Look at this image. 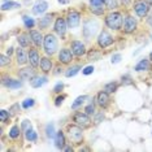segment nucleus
Here are the masks:
<instances>
[{
  "instance_id": "obj_40",
  "label": "nucleus",
  "mask_w": 152,
  "mask_h": 152,
  "mask_svg": "<svg viewBox=\"0 0 152 152\" xmlns=\"http://www.w3.org/2000/svg\"><path fill=\"white\" fill-rule=\"evenodd\" d=\"M94 112H95V107H94V104H90V105L86 107L85 113H87V115H92Z\"/></svg>"
},
{
  "instance_id": "obj_4",
  "label": "nucleus",
  "mask_w": 152,
  "mask_h": 152,
  "mask_svg": "<svg viewBox=\"0 0 152 152\" xmlns=\"http://www.w3.org/2000/svg\"><path fill=\"white\" fill-rule=\"evenodd\" d=\"M134 11L139 17H146L150 12V3L146 0H137L134 3Z\"/></svg>"
},
{
  "instance_id": "obj_8",
  "label": "nucleus",
  "mask_w": 152,
  "mask_h": 152,
  "mask_svg": "<svg viewBox=\"0 0 152 152\" xmlns=\"http://www.w3.org/2000/svg\"><path fill=\"white\" fill-rule=\"evenodd\" d=\"M72 52H73V55L74 56H77V57L83 56V55L86 53L85 44L82 42H79V40H74V42H72Z\"/></svg>"
},
{
  "instance_id": "obj_11",
  "label": "nucleus",
  "mask_w": 152,
  "mask_h": 152,
  "mask_svg": "<svg viewBox=\"0 0 152 152\" xmlns=\"http://www.w3.org/2000/svg\"><path fill=\"white\" fill-rule=\"evenodd\" d=\"M66 26L68 23L64 18H57L56 22H55V33L60 37H64L65 33H66Z\"/></svg>"
},
{
  "instance_id": "obj_48",
  "label": "nucleus",
  "mask_w": 152,
  "mask_h": 152,
  "mask_svg": "<svg viewBox=\"0 0 152 152\" xmlns=\"http://www.w3.org/2000/svg\"><path fill=\"white\" fill-rule=\"evenodd\" d=\"M64 99H65V96H58V98L56 99V102H55V105L58 107V105L61 104V103H63V100H64Z\"/></svg>"
},
{
  "instance_id": "obj_3",
  "label": "nucleus",
  "mask_w": 152,
  "mask_h": 152,
  "mask_svg": "<svg viewBox=\"0 0 152 152\" xmlns=\"http://www.w3.org/2000/svg\"><path fill=\"white\" fill-rule=\"evenodd\" d=\"M68 135H69V139L75 144H79L82 142V139H83V134H82L81 126H77V125L68 126Z\"/></svg>"
},
{
  "instance_id": "obj_52",
  "label": "nucleus",
  "mask_w": 152,
  "mask_h": 152,
  "mask_svg": "<svg viewBox=\"0 0 152 152\" xmlns=\"http://www.w3.org/2000/svg\"><path fill=\"white\" fill-rule=\"evenodd\" d=\"M63 150L64 151H73V148H72V147H64Z\"/></svg>"
},
{
  "instance_id": "obj_6",
  "label": "nucleus",
  "mask_w": 152,
  "mask_h": 152,
  "mask_svg": "<svg viewBox=\"0 0 152 152\" xmlns=\"http://www.w3.org/2000/svg\"><path fill=\"white\" fill-rule=\"evenodd\" d=\"M113 43V38L110 37L109 33L107 31H102L99 34L98 37V44L100 48H107L108 46H110V44Z\"/></svg>"
},
{
  "instance_id": "obj_38",
  "label": "nucleus",
  "mask_w": 152,
  "mask_h": 152,
  "mask_svg": "<svg viewBox=\"0 0 152 152\" xmlns=\"http://www.w3.org/2000/svg\"><path fill=\"white\" fill-rule=\"evenodd\" d=\"M33 105H34V99H26V100H23V103H22V107L25 109L31 108Z\"/></svg>"
},
{
  "instance_id": "obj_7",
  "label": "nucleus",
  "mask_w": 152,
  "mask_h": 152,
  "mask_svg": "<svg viewBox=\"0 0 152 152\" xmlns=\"http://www.w3.org/2000/svg\"><path fill=\"white\" fill-rule=\"evenodd\" d=\"M79 21H81V15L75 11H72L68 13V17H66V23L69 27H77L79 25Z\"/></svg>"
},
{
  "instance_id": "obj_49",
  "label": "nucleus",
  "mask_w": 152,
  "mask_h": 152,
  "mask_svg": "<svg viewBox=\"0 0 152 152\" xmlns=\"http://www.w3.org/2000/svg\"><path fill=\"white\" fill-rule=\"evenodd\" d=\"M125 81V83H130V77L129 75H125V77H122V82Z\"/></svg>"
},
{
  "instance_id": "obj_32",
  "label": "nucleus",
  "mask_w": 152,
  "mask_h": 152,
  "mask_svg": "<svg viewBox=\"0 0 152 152\" xmlns=\"http://www.w3.org/2000/svg\"><path fill=\"white\" fill-rule=\"evenodd\" d=\"M116 90H117V83H115V82H110V83H107L104 86V91L108 92V94H112Z\"/></svg>"
},
{
  "instance_id": "obj_50",
  "label": "nucleus",
  "mask_w": 152,
  "mask_h": 152,
  "mask_svg": "<svg viewBox=\"0 0 152 152\" xmlns=\"http://www.w3.org/2000/svg\"><path fill=\"white\" fill-rule=\"evenodd\" d=\"M58 3H60V4H69V3H70V0H57Z\"/></svg>"
},
{
  "instance_id": "obj_51",
  "label": "nucleus",
  "mask_w": 152,
  "mask_h": 152,
  "mask_svg": "<svg viewBox=\"0 0 152 152\" xmlns=\"http://www.w3.org/2000/svg\"><path fill=\"white\" fill-rule=\"evenodd\" d=\"M121 1H122V4L124 5H130V3H131V0H121Z\"/></svg>"
},
{
  "instance_id": "obj_37",
  "label": "nucleus",
  "mask_w": 152,
  "mask_h": 152,
  "mask_svg": "<svg viewBox=\"0 0 152 152\" xmlns=\"http://www.w3.org/2000/svg\"><path fill=\"white\" fill-rule=\"evenodd\" d=\"M7 120H9V112H7L5 109H1L0 110V121L5 122Z\"/></svg>"
},
{
  "instance_id": "obj_27",
  "label": "nucleus",
  "mask_w": 152,
  "mask_h": 152,
  "mask_svg": "<svg viewBox=\"0 0 152 152\" xmlns=\"http://www.w3.org/2000/svg\"><path fill=\"white\" fill-rule=\"evenodd\" d=\"M104 7L105 4H102V5H91V12L96 16H102L104 13Z\"/></svg>"
},
{
  "instance_id": "obj_1",
  "label": "nucleus",
  "mask_w": 152,
  "mask_h": 152,
  "mask_svg": "<svg viewBox=\"0 0 152 152\" xmlns=\"http://www.w3.org/2000/svg\"><path fill=\"white\" fill-rule=\"evenodd\" d=\"M105 23L109 29L120 30L121 26H122V16H121V13H118V12L109 13V15L105 17Z\"/></svg>"
},
{
  "instance_id": "obj_41",
  "label": "nucleus",
  "mask_w": 152,
  "mask_h": 152,
  "mask_svg": "<svg viewBox=\"0 0 152 152\" xmlns=\"http://www.w3.org/2000/svg\"><path fill=\"white\" fill-rule=\"evenodd\" d=\"M63 88H64V85L63 83H57L56 86H55V88H53V92H56V94H60V92L63 91Z\"/></svg>"
},
{
  "instance_id": "obj_5",
  "label": "nucleus",
  "mask_w": 152,
  "mask_h": 152,
  "mask_svg": "<svg viewBox=\"0 0 152 152\" xmlns=\"http://www.w3.org/2000/svg\"><path fill=\"white\" fill-rule=\"evenodd\" d=\"M73 121L77 124L78 126L83 127V129H86V127H90V125H91V120H90V117H88L87 113H82V112L75 113L74 117H73Z\"/></svg>"
},
{
  "instance_id": "obj_2",
  "label": "nucleus",
  "mask_w": 152,
  "mask_h": 152,
  "mask_svg": "<svg viewBox=\"0 0 152 152\" xmlns=\"http://www.w3.org/2000/svg\"><path fill=\"white\" fill-rule=\"evenodd\" d=\"M43 46H44V51H46L47 55H52L57 51V39L53 34H47L44 37V42H43Z\"/></svg>"
},
{
  "instance_id": "obj_14",
  "label": "nucleus",
  "mask_w": 152,
  "mask_h": 152,
  "mask_svg": "<svg viewBox=\"0 0 152 152\" xmlns=\"http://www.w3.org/2000/svg\"><path fill=\"white\" fill-rule=\"evenodd\" d=\"M96 102H98V105L102 107V108H105L109 103V94L105 91H100L98 95H96Z\"/></svg>"
},
{
  "instance_id": "obj_16",
  "label": "nucleus",
  "mask_w": 152,
  "mask_h": 152,
  "mask_svg": "<svg viewBox=\"0 0 152 152\" xmlns=\"http://www.w3.org/2000/svg\"><path fill=\"white\" fill-rule=\"evenodd\" d=\"M3 85H4L5 87L12 88V90L22 87V82L17 81V79H13V78H3Z\"/></svg>"
},
{
  "instance_id": "obj_9",
  "label": "nucleus",
  "mask_w": 152,
  "mask_h": 152,
  "mask_svg": "<svg viewBox=\"0 0 152 152\" xmlns=\"http://www.w3.org/2000/svg\"><path fill=\"white\" fill-rule=\"evenodd\" d=\"M73 60V52L68 48H63V50L58 52V61L61 64H69Z\"/></svg>"
},
{
  "instance_id": "obj_45",
  "label": "nucleus",
  "mask_w": 152,
  "mask_h": 152,
  "mask_svg": "<svg viewBox=\"0 0 152 152\" xmlns=\"http://www.w3.org/2000/svg\"><path fill=\"white\" fill-rule=\"evenodd\" d=\"M103 118H104V115H103V112H102V113H99V115H96L94 122L95 124H100V121H102Z\"/></svg>"
},
{
  "instance_id": "obj_36",
  "label": "nucleus",
  "mask_w": 152,
  "mask_h": 152,
  "mask_svg": "<svg viewBox=\"0 0 152 152\" xmlns=\"http://www.w3.org/2000/svg\"><path fill=\"white\" fill-rule=\"evenodd\" d=\"M87 57H88V60H98V58L100 57V53L98 52V51H95V50H91L88 52Z\"/></svg>"
},
{
  "instance_id": "obj_44",
  "label": "nucleus",
  "mask_w": 152,
  "mask_h": 152,
  "mask_svg": "<svg viewBox=\"0 0 152 152\" xmlns=\"http://www.w3.org/2000/svg\"><path fill=\"white\" fill-rule=\"evenodd\" d=\"M120 60H121V55H120V53L113 55V56H112V64H117V63H120Z\"/></svg>"
},
{
  "instance_id": "obj_28",
  "label": "nucleus",
  "mask_w": 152,
  "mask_h": 152,
  "mask_svg": "<svg viewBox=\"0 0 152 152\" xmlns=\"http://www.w3.org/2000/svg\"><path fill=\"white\" fill-rule=\"evenodd\" d=\"M79 69H81V66L79 65H75V66H72V68H69L66 72H65V75H66L68 78H70V77H73V75H75L79 72Z\"/></svg>"
},
{
  "instance_id": "obj_10",
  "label": "nucleus",
  "mask_w": 152,
  "mask_h": 152,
  "mask_svg": "<svg viewBox=\"0 0 152 152\" xmlns=\"http://www.w3.org/2000/svg\"><path fill=\"white\" fill-rule=\"evenodd\" d=\"M135 29H137L135 18L131 17V16H127L125 18V21H124V31H125L126 34H130V33H133Z\"/></svg>"
},
{
  "instance_id": "obj_59",
  "label": "nucleus",
  "mask_w": 152,
  "mask_h": 152,
  "mask_svg": "<svg viewBox=\"0 0 152 152\" xmlns=\"http://www.w3.org/2000/svg\"><path fill=\"white\" fill-rule=\"evenodd\" d=\"M151 39H152V37H151Z\"/></svg>"
},
{
  "instance_id": "obj_46",
  "label": "nucleus",
  "mask_w": 152,
  "mask_h": 152,
  "mask_svg": "<svg viewBox=\"0 0 152 152\" xmlns=\"http://www.w3.org/2000/svg\"><path fill=\"white\" fill-rule=\"evenodd\" d=\"M29 127H31V124H30L27 120H25V121L22 122V129H23V130H27Z\"/></svg>"
},
{
  "instance_id": "obj_34",
  "label": "nucleus",
  "mask_w": 152,
  "mask_h": 152,
  "mask_svg": "<svg viewBox=\"0 0 152 152\" xmlns=\"http://www.w3.org/2000/svg\"><path fill=\"white\" fill-rule=\"evenodd\" d=\"M18 135H20V127L17 125L12 126L11 131H9V137L13 138V139H16V138H18Z\"/></svg>"
},
{
  "instance_id": "obj_56",
  "label": "nucleus",
  "mask_w": 152,
  "mask_h": 152,
  "mask_svg": "<svg viewBox=\"0 0 152 152\" xmlns=\"http://www.w3.org/2000/svg\"><path fill=\"white\" fill-rule=\"evenodd\" d=\"M150 60H151V61H152V52H151V53H150Z\"/></svg>"
},
{
  "instance_id": "obj_20",
  "label": "nucleus",
  "mask_w": 152,
  "mask_h": 152,
  "mask_svg": "<svg viewBox=\"0 0 152 152\" xmlns=\"http://www.w3.org/2000/svg\"><path fill=\"white\" fill-rule=\"evenodd\" d=\"M16 55H17V63H18V65H25L29 61V55H26V52L22 48H18L16 51Z\"/></svg>"
},
{
  "instance_id": "obj_39",
  "label": "nucleus",
  "mask_w": 152,
  "mask_h": 152,
  "mask_svg": "<svg viewBox=\"0 0 152 152\" xmlns=\"http://www.w3.org/2000/svg\"><path fill=\"white\" fill-rule=\"evenodd\" d=\"M9 63H11V57L5 56V55H1V56H0V64H1V66H5V65L9 64Z\"/></svg>"
},
{
  "instance_id": "obj_13",
  "label": "nucleus",
  "mask_w": 152,
  "mask_h": 152,
  "mask_svg": "<svg viewBox=\"0 0 152 152\" xmlns=\"http://www.w3.org/2000/svg\"><path fill=\"white\" fill-rule=\"evenodd\" d=\"M48 9V4L44 0H38V1L34 4L33 7V13L34 15H42Z\"/></svg>"
},
{
  "instance_id": "obj_12",
  "label": "nucleus",
  "mask_w": 152,
  "mask_h": 152,
  "mask_svg": "<svg viewBox=\"0 0 152 152\" xmlns=\"http://www.w3.org/2000/svg\"><path fill=\"white\" fill-rule=\"evenodd\" d=\"M90 25H91V22L87 21L85 23V27H83V34H85L86 38H91L96 33V29L99 27V25H98V22L96 21L92 22V26H90Z\"/></svg>"
},
{
  "instance_id": "obj_19",
  "label": "nucleus",
  "mask_w": 152,
  "mask_h": 152,
  "mask_svg": "<svg viewBox=\"0 0 152 152\" xmlns=\"http://www.w3.org/2000/svg\"><path fill=\"white\" fill-rule=\"evenodd\" d=\"M30 38H31V42L35 44L37 47H40L44 42L42 34H40L39 31H35V30H31V31H30Z\"/></svg>"
},
{
  "instance_id": "obj_33",
  "label": "nucleus",
  "mask_w": 152,
  "mask_h": 152,
  "mask_svg": "<svg viewBox=\"0 0 152 152\" xmlns=\"http://www.w3.org/2000/svg\"><path fill=\"white\" fill-rule=\"evenodd\" d=\"M86 99H87V96H86V95H83V96H79V98H77V99H75V102L73 103V104H72V108H73V109H77L79 105H82V103H83Z\"/></svg>"
},
{
  "instance_id": "obj_24",
  "label": "nucleus",
  "mask_w": 152,
  "mask_h": 152,
  "mask_svg": "<svg viewBox=\"0 0 152 152\" xmlns=\"http://www.w3.org/2000/svg\"><path fill=\"white\" fill-rule=\"evenodd\" d=\"M135 69L137 72H143V70H148L150 69V63H148L147 58H143V60H140L139 63L135 65Z\"/></svg>"
},
{
  "instance_id": "obj_53",
  "label": "nucleus",
  "mask_w": 152,
  "mask_h": 152,
  "mask_svg": "<svg viewBox=\"0 0 152 152\" xmlns=\"http://www.w3.org/2000/svg\"><path fill=\"white\" fill-rule=\"evenodd\" d=\"M7 52H8V55H11L12 52H13V48L11 47V48H8V51H7Z\"/></svg>"
},
{
  "instance_id": "obj_43",
  "label": "nucleus",
  "mask_w": 152,
  "mask_h": 152,
  "mask_svg": "<svg viewBox=\"0 0 152 152\" xmlns=\"http://www.w3.org/2000/svg\"><path fill=\"white\" fill-rule=\"evenodd\" d=\"M105 0H90V5H102Z\"/></svg>"
},
{
  "instance_id": "obj_31",
  "label": "nucleus",
  "mask_w": 152,
  "mask_h": 152,
  "mask_svg": "<svg viewBox=\"0 0 152 152\" xmlns=\"http://www.w3.org/2000/svg\"><path fill=\"white\" fill-rule=\"evenodd\" d=\"M22 20H23V22H25V26L27 27V29H33L34 25H35V21L29 16H23Z\"/></svg>"
},
{
  "instance_id": "obj_35",
  "label": "nucleus",
  "mask_w": 152,
  "mask_h": 152,
  "mask_svg": "<svg viewBox=\"0 0 152 152\" xmlns=\"http://www.w3.org/2000/svg\"><path fill=\"white\" fill-rule=\"evenodd\" d=\"M104 4H105L107 9H110V11H112V9L117 8V0H105Z\"/></svg>"
},
{
  "instance_id": "obj_29",
  "label": "nucleus",
  "mask_w": 152,
  "mask_h": 152,
  "mask_svg": "<svg viewBox=\"0 0 152 152\" xmlns=\"http://www.w3.org/2000/svg\"><path fill=\"white\" fill-rule=\"evenodd\" d=\"M15 8H20V4L18 3H13V1H7L1 5V9L3 11H8V9H15Z\"/></svg>"
},
{
  "instance_id": "obj_58",
  "label": "nucleus",
  "mask_w": 152,
  "mask_h": 152,
  "mask_svg": "<svg viewBox=\"0 0 152 152\" xmlns=\"http://www.w3.org/2000/svg\"><path fill=\"white\" fill-rule=\"evenodd\" d=\"M150 1H151V3H152V0H150Z\"/></svg>"
},
{
  "instance_id": "obj_42",
  "label": "nucleus",
  "mask_w": 152,
  "mask_h": 152,
  "mask_svg": "<svg viewBox=\"0 0 152 152\" xmlns=\"http://www.w3.org/2000/svg\"><path fill=\"white\" fill-rule=\"evenodd\" d=\"M92 72H94V66H86L83 70H82V73L85 75H88V74H91Z\"/></svg>"
},
{
  "instance_id": "obj_18",
  "label": "nucleus",
  "mask_w": 152,
  "mask_h": 152,
  "mask_svg": "<svg viewBox=\"0 0 152 152\" xmlns=\"http://www.w3.org/2000/svg\"><path fill=\"white\" fill-rule=\"evenodd\" d=\"M44 83H47V77H39V75H34V77L30 79V85L34 88H39L42 87Z\"/></svg>"
},
{
  "instance_id": "obj_21",
  "label": "nucleus",
  "mask_w": 152,
  "mask_h": 152,
  "mask_svg": "<svg viewBox=\"0 0 152 152\" xmlns=\"http://www.w3.org/2000/svg\"><path fill=\"white\" fill-rule=\"evenodd\" d=\"M40 69L43 70V73H50L51 72V69H52V61L50 60L48 57H43V58H40Z\"/></svg>"
},
{
  "instance_id": "obj_22",
  "label": "nucleus",
  "mask_w": 152,
  "mask_h": 152,
  "mask_svg": "<svg viewBox=\"0 0 152 152\" xmlns=\"http://www.w3.org/2000/svg\"><path fill=\"white\" fill-rule=\"evenodd\" d=\"M55 144H56L57 148H64L65 146V135L63 131H58V133L56 134V137H55Z\"/></svg>"
},
{
  "instance_id": "obj_57",
  "label": "nucleus",
  "mask_w": 152,
  "mask_h": 152,
  "mask_svg": "<svg viewBox=\"0 0 152 152\" xmlns=\"http://www.w3.org/2000/svg\"><path fill=\"white\" fill-rule=\"evenodd\" d=\"M4 1H11V0H4Z\"/></svg>"
},
{
  "instance_id": "obj_17",
  "label": "nucleus",
  "mask_w": 152,
  "mask_h": 152,
  "mask_svg": "<svg viewBox=\"0 0 152 152\" xmlns=\"http://www.w3.org/2000/svg\"><path fill=\"white\" fill-rule=\"evenodd\" d=\"M18 75H20V79H22V81H30L34 77V69L23 68L18 72Z\"/></svg>"
},
{
  "instance_id": "obj_30",
  "label": "nucleus",
  "mask_w": 152,
  "mask_h": 152,
  "mask_svg": "<svg viewBox=\"0 0 152 152\" xmlns=\"http://www.w3.org/2000/svg\"><path fill=\"white\" fill-rule=\"evenodd\" d=\"M46 135L48 138H55L56 137V134H55V126L53 124H48L46 126Z\"/></svg>"
},
{
  "instance_id": "obj_26",
  "label": "nucleus",
  "mask_w": 152,
  "mask_h": 152,
  "mask_svg": "<svg viewBox=\"0 0 152 152\" xmlns=\"http://www.w3.org/2000/svg\"><path fill=\"white\" fill-rule=\"evenodd\" d=\"M18 43L21 47H29L30 46V39L27 37V34H21L18 37Z\"/></svg>"
},
{
  "instance_id": "obj_23",
  "label": "nucleus",
  "mask_w": 152,
  "mask_h": 152,
  "mask_svg": "<svg viewBox=\"0 0 152 152\" xmlns=\"http://www.w3.org/2000/svg\"><path fill=\"white\" fill-rule=\"evenodd\" d=\"M52 18L53 17L51 15H47V16H44L43 18H40L39 20V29H47V27L51 25V22H52Z\"/></svg>"
},
{
  "instance_id": "obj_25",
  "label": "nucleus",
  "mask_w": 152,
  "mask_h": 152,
  "mask_svg": "<svg viewBox=\"0 0 152 152\" xmlns=\"http://www.w3.org/2000/svg\"><path fill=\"white\" fill-rule=\"evenodd\" d=\"M25 138L27 140H30V142H37L38 135H37V133L31 129V127H29L27 130H25Z\"/></svg>"
},
{
  "instance_id": "obj_15",
  "label": "nucleus",
  "mask_w": 152,
  "mask_h": 152,
  "mask_svg": "<svg viewBox=\"0 0 152 152\" xmlns=\"http://www.w3.org/2000/svg\"><path fill=\"white\" fill-rule=\"evenodd\" d=\"M29 63L33 68H37L38 65L40 64V58H39V53L35 48H31L29 51Z\"/></svg>"
},
{
  "instance_id": "obj_47",
  "label": "nucleus",
  "mask_w": 152,
  "mask_h": 152,
  "mask_svg": "<svg viewBox=\"0 0 152 152\" xmlns=\"http://www.w3.org/2000/svg\"><path fill=\"white\" fill-rule=\"evenodd\" d=\"M17 108H20V104H15V105H12L11 107V109H9V112H11V115H16V110H17Z\"/></svg>"
},
{
  "instance_id": "obj_54",
  "label": "nucleus",
  "mask_w": 152,
  "mask_h": 152,
  "mask_svg": "<svg viewBox=\"0 0 152 152\" xmlns=\"http://www.w3.org/2000/svg\"><path fill=\"white\" fill-rule=\"evenodd\" d=\"M60 73V68H56V72H55V74H58Z\"/></svg>"
},
{
  "instance_id": "obj_55",
  "label": "nucleus",
  "mask_w": 152,
  "mask_h": 152,
  "mask_svg": "<svg viewBox=\"0 0 152 152\" xmlns=\"http://www.w3.org/2000/svg\"><path fill=\"white\" fill-rule=\"evenodd\" d=\"M148 23H150V25L152 26V18H150V20H148Z\"/></svg>"
}]
</instances>
